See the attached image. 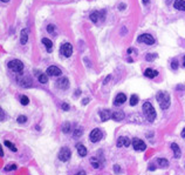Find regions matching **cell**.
<instances>
[{
  "instance_id": "6da1fadb",
  "label": "cell",
  "mask_w": 185,
  "mask_h": 175,
  "mask_svg": "<svg viewBox=\"0 0 185 175\" xmlns=\"http://www.w3.org/2000/svg\"><path fill=\"white\" fill-rule=\"evenodd\" d=\"M157 97V101H158V103H159V106H161L162 109H167L170 107L171 100H170V95H169L167 92L161 91V92L157 93V97Z\"/></svg>"
},
{
  "instance_id": "7a4b0ae2",
  "label": "cell",
  "mask_w": 185,
  "mask_h": 175,
  "mask_svg": "<svg viewBox=\"0 0 185 175\" xmlns=\"http://www.w3.org/2000/svg\"><path fill=\"white\" fill-rule=\"evenodd\" d=\"M143 113H144L145 119L148 120L149 122H153L155 121V119H156V111H155L153 106L149 101L143 103Z\"/></svg>"
},
{
  "instance_id": "3957f363",
  "label": "cell",
  "mask_w": 185,
  "mask_h": 175,
  "mask_svg": "<svg viewBox=\"0 0 185 175\" xmlns=\"http://www.w3.org/2000/svg\"><path fill=\"white\" fill-rule=\"evenodd\" d=\"M7 67H8L11 71L15 72V73H22V69H23V64H22L20 60L13 59V60L8 61Z\"/></svg>"
},
{
  "instance_id": "277c9868",
  "label": "cell",
  "mask_w": 185,
  "mask_h": 175,
  "mask_svg": "<svg viewBox=\"0 0 185 175\" xmlns=\"http://www.w3.org/2000/svg\"><path fill=\"white\" fill-rule=\"evenodd\" d=\"M70 156H72V152H70V149L68 147H62L60 149V152H59V159H60V161L67 162L70 159Z\"/></svg>"
},
{
  "instance_id": "5b68a950",
  "label": "cell",
  "mask_w": 185,
  "mask_h": 175,
  "mask_svg": "<svg viewBox=\"0 0 185 175\" xmlns=\"http://www.w3.org/2000/svg\"><path fill=\"white\" fill-rule=\"evenodd\" d=\"M60 53L66 57V58H69L72 54H73V46L69 44V42H65L61 47H60Z\"/></svg>"
},
{
  "instance_id": "8992f818",
  "label": "cell",
  "mask_w": 185,
  "mask_h": 175,
  "mask_svg": "<svg viewBox=\"0 0 185 175\" xmlns=\"http://www.w3.org/2000/svg\"><path fill=\"white\" fill-rule=\"evenodd\" d=\"M132 147L137 152H143V151L147 149V145L144 143V141H142L138 137H134L132 139Z\"/></svg>"
},
{
  "instance_id": "52a82bcc",
  "label": "cell",
  "mask_w": 185,
  "mask_h": 175,
  "mask_svg": "<svg viewBox=\"0 0 185 175\" xmlns=\"http://www.w3.org/2000/svg\"><path fill=\"white\" fill-rule=\"evenodd\" d=\"M17 81H18V83L20 86H22L25 88H28V87H31L33 85V81L29 77H19L17 79Z\"/></svg>"
},
{
  "instance_id": "ba28073f",
  "label": "cell",
  "mask_w": 185,
  "mask_h": 175,
  "mask_svg": "<svg viewBox=\"0 0 185 175\" xmlns=\"http://www.w3.org/2000/svg\"><path fill=\"white\" fill-rule=\"evenodd\" d=\"M137 41L138 42H144V44H147V45H153L156 41L153 39V37L152 35H150V34H142V35H139L138 38H137Z\"/></svg>"
},
{
  "instance_id": "9c48e42d",
  "label": "cell",
  "mask_w": 185,
  "mask_h": 175,
  "mask_svg": "<svg viewBox=\"0 0 185 175\" xmlns=\"http://www.w3.org/2000/svg\"><path fill=\"white\" fill-rule=\"evenodd\" d=\"M102 135H103V133L98 128H95V129H93L92 132H90L89 139H90L92 142H98L102 139Z\"/></svg>"
},
{
  "instance_id": "30bf717a",
  "label": "cell",
  "mask_w": 185,
  "mask_h": 175,
  "mask_svg": "<svg viewBox=\"0 0 185 175\" xmlns=\"http://www.w3.org/2000/svg\"><path fill=\"white\" fill-rule=\"evenodd\" d=\"M56 86L59 88H61V89H67L69 87V80L66 77H62V78H60L56 81Z\"/></svg>"
},
{
  "instance_id": "8fae6325",
  "label": "cell",
  "mask_w": 185,
  "mask_h": 175,
  "mask_svg": "<svg viewBox=\"0 0 185 175\" xmlns=\"http://www.w3.org/2000/svg\"><path fill=\"white\" fill-rule=\"evenodd\" d=\"M61 73H62L61 69L59 67H56V66H49L47 68V74L51 75V77H60Z\"/></svg>"
},
{
  "instance_id": "7c38bea8",
  "label": "cell",
  "mask_w": 185,
  "mask_h": 175,
  "mask_svg": "<svg viewBox=\"0 0 185 175\" xmlns=\"http://www.w3.org/2000/svg\"><path fill=\"white\" fill-rule=\"evenodd\" d=\"M100 117H101V121L104 122V121H107V120L111 119L112 113H111L110 109H102V111L100 112Z\"/></svg>"
},
{
  "instance_id": "4fadbf2b",
  "label": "cell",
  "mask_w": 185,
  "mask_h": 175,
  "mask_svg": "<svg viewBox=\"0 0 185 175\" xmlns=\"http://www.w3.org/2000/svg\"><path fill=\"white\" fill-rule=\"evenodd\" d=\"M126 100H127L126 94H123V93H118V94L115 97V100H114V105H116V106H118V105H122V103H124V102H126Z\"/></svg>"
},
{
  "instance_id": "5bb4252c",
  "label": "cell",
  "mask_w": 185,
  "mask_h": 175,
  "mask_svg": "<svg viewBox=\"0 0 185 175\" xmlns=\"http://www.w3.org/2000/svg\"><path fill=\"white\" fill-rule=\"evenodd\" d=\"M130 145V140L129 137H126V136H120L118 140H117V147H128Z\"/></svg>"
},
{
  "instance_id": "9a60e30c",
  "label": "cell",
  "mask_w": 185,
  "mask_h": 175,
  "mask_svg": "<svg viewBox=\"0 0 185 175\" xmlns=\"http://www.w3.org/2000/svg\"><path fill=\"white\" fill-rule=\"evenodd\" d=\"M27 40H28V30L23 28L21 31V34H20V42H21V45H25L27 42Z\"/></svg>"
},
{
  "instance_id": "2e32d148",
  "label": "cell",
  "mask_w": 185,
  "mask_h": 175,
  "mask_svg": "<svg viewBox=\"0 0 185 175\" xmlns=\"http://www.w3.org/2000/svg\"><path fill=\"white\" fill-rule=\"evenodd\" d=\"M124 113L122 112V111H116V112H114L112 113V117H111V119H114L115 121H122L123 119H124Z\"/></svg>"
},
{
  "instance_id": "e0dca14e",
  "label": "cell",
  "mask_w": 185,
  "mask_h": 175,
  "mask_svg": "<svg viewBox=\"0 0 185 175\" xmlns=\"http://www.w3.org/2000/svg\"><path fill=\"white\" fill-rule=\"evenodd\" d=\"M173 6L178 11H185V0H175Z\"/></svg>"
},
{
  "instance_id": "ac0fdd59",
  "label": "cell",
  "mask_w": 185,
  "mask_h": 175,
  "mask_svg": "<svg viewBox=\"0 0 185 175\" xmlns=\"http://www.w3.org/2000/svg\"><path fill=\"white\" fill-rule=\"evenodd\" d=\"M76 149H77V153H79V155L80 156L84 157V156L87 155V148H86L83 145H81V143L76 145Z\"/></svg>"
},
{
  "instance_id": "d6986e66",
  "label": "cell",
  "mask_w": 185,
  "mask_h": 175,
  "mask_svg": "<svg viewBox=\"0 0 185 175\" xmlns=\"http://www.w3.org/2000/svg\"><path fill=\"white\" fill-rule=\"evenodd\" d=\"M171 148H172V151H173V156L176 157V159H179L181 157V148L178 147V145L177 143H171Z\"/></svg>"
},
{
  "instance_id": "ffe728a7",
  "label": "cell",
  "mask_w": 185,
  "mask_h": 175,
  "mask_svg": "<svg viewBox=\"0 0 185 175\" xmlns=\"http://www.w3.org/2000/svg\"><path fill=\"white\" fill-rule=\"evenodd\" d=\"M144 75H145L147 78L153 79L155 77H157V75H158V72H157V71H155V69H152V68H148V69H145Z\"/></svg>"
},
{
  "instance_id": "44dd1931",
  "label": "cell",
  "mask_w": 185,
  "mask_h": 175,
  "mask_svg": "<svg viewBox=\"0 0 185 175\" xmlns=\"http://www.w3.org/2000/svg\"><path fill=\"white\" fill-rule=\"evenodd\" d=\"M42 44L46 46L47 52H52V48H53V42H52L51 40L47 39V38H43V39H42Z\"/></svg>"
},
{
  "instance_id": "7402d4cb",
  "label": "cell",
  "mask_w": 185,
  "mask_h": 175,
  "mask_svg": "<svg viewBox=\"0 0 185 175\" xmlns=\"http://www.w3.org/2000/svg\"><path fill=\"white\" fill-rule=\"evenodd\" d=\"M156 162L158 163V166H159L161 168H167V166H169V161H167V159H162V157H159V159L156 160Z\"/></svg>"
},
{
  "instance_id": "603a6c76",
  "label": "cell",
  "mask_w": 185,
  "mask_h": 175,
  "mask_svg": "<svg viewBox=\"0 0 185 175\" xmlns=\"http://www.w3.org/2000/svg\"><path fill=\"white\" fill-rule=\"evenodd\" d=\"M103 12H93L92 14H90V20H92L93 22H98L100 21V16L102 14Z\"/></svg>"
},
{
  "instance_id": "cb8c5ba5",
  "label": "cell",
  "mask_w": 185,
  "mask_h": 175,
  "mask_svg": "<svg viewBox=\"0 0 185 175\" xmlns=\"http://www.w3.org/2000/svg\"><path fill=\"white\" fill-rule=\"evenodd\" d=\"M62 132L65 134H69V132H70V123L69 122H65L62 125Z\"/></svg>"
},
{
  "instance_id": "d4e9b609",
  "label": "cell",
  "mask_w": 185,
  "mask_h": 175,
  "mask_svg": "<svg viewBox=\"0 0 185 175\" xmlns=\"http://www.w3.org/2000/svg\"><path fill=\"white\" fill-rule=\"evenodd\" d=\"M4 145L6 146V147H8L11 151H13V152H17V147L11 142V141H8V140H6V141H4Z\"/></svg>"
},
{
  "instance_id": "484cf974",
  "label": "cell",
  "mask_w": 185,
  "mask_h": 175,
  "mask_svg": "<svg viewBox=\"0 0 185 175\" xmlns=\"http://www.w3.org/2000/svg\"><path fill=\"white\" fill-rule=\"evenodd\" d=\"M17 169V165L15 163H10V165H7L5 168H4V171L5 172H10V171H15Z\"/></svg>"
},
{
  "instance_id": "4316f807",
  "label": "cell",
  "mask_w": 185,
  "mask_h": 175,
  "mask_svg": "<svg viewBox=\"0 0 185 175\" xmlns=\"http://www.w3.org/2000/svg\"><path fill=\"white\" fill-rule=\"evenodd\" d=\"M90 162H92V166L94 167V168H100V167H101L100 161H98V160H96L95 157H92V159H90Z\"/></svg>"
},
{
  "instance_id": "83f0119b",
  "label": "cell",
  "mask_w": 185,
  "mask_h": 175,
  "mask_svg": "<svg viewBox=\"0 0 185 175\" xmlns=\"http://www.w3.org/2000/svg\"><path fill=\"white\" fill-rule=\"evenodd\" d=\"M37 79H39V82L40 83H47V81H48V78H47L46 74H40L37 77Z\"/></svg>"
},
{
  "instance_id": "f1b7e54d",
  "label": "cell",
  "mask_w": 185,
  "mask_h": 175,
  "mask_svg": "<svg viewBox=\"0 0 185 175\" xmlns=\"http://www.w3.org/2000/svg\"><path fill=\"white\" fill-rule=\"evenodd\" d=\"M138 103V97L137 95H131V97H130V105L131 106H136Z\"/></svg>"
},
{
  "instance_id": "f546056e",
  "label": "cell",
  "mask_w": 185,
  "mask_h": 175,
  "mask_svg": "<svg viewBox=\"0 0 185 175\" xmlns=\"http://www.w3.org/2000/svg\"><path fill=\"white\" fill-rule=\"evenodd\" d=\"M20 102H21L23 106H26V105L29 103V99L26 97V95H21V97H20Z\"/></svg>"
},
{
  "instance_id": "4dcf8cb0",
  "label": "cell",
  "mask_w": 185,
  "mask_h": 175,
  "mask_svg": "<svg viewBox=\"0 0 185 175\" xmlns=\"http://www.w3.org/2000/svg\"><path fill=\"white\" fill-rule=\"evenodd\" d=\"M82 133H83L82 128H76L74 131V137H80V136L82 135Z\"/></svg>"
},
{
  "instance_id": "1f68e13d",
  "label": "cell",
  "mask_w": 185,
  "mask_h": 175,
  "mask_svg": "<svg viewBox=\"0 0 185 175\" xmlns=\"http://www.w3.org/2000/svg\"><path fill=\"white\" fill-rule=\"evenodd\" d=\"M18 121L19 123H25L26 121H27V117H25V115H20V117H18Z\"/></svg>"
},
{
  "instance_id": "d6a6232c",
  "label": "cell",
  "mask_w": 185,
  "mask_h": 175,
  "mask_svg": "<svg viewBox=\"0 0 185 175\" xmlns=\"http://www.w3.org/2000/svg\"><path fill=\"white\" fill-rule=\"evenodd\" d=\"M171 67H172V69H177V68H178V61H177V60H172Z\"/></svg>"
},
{
  "instance_id": "836d02e7",
  "label": "cell",
  "mask_w": 185,
  "mask_h": 175,
  "mask_svg": "<svg viewBox=\"0 0 185 175\" xmlns=\"http://www.w3.org/2000/svg\"><path fill=\"white\" fill-rule=\"evenodd\" d=\"M157 58V54H148L147 55V60L148 61H153V59Z\"/></svg>"
},
{
  "instance_id": "e575fe53",
  "label": "cell",
  "mask_w": 185,
  "mask_h": 175,
  "mask_svg": "<svg viewBox=\"0 0 185 175\" xmlns=\"http://www.w3.org/2000/svg\"><path fill=\"white\" fill-rule=\"evenodd\" d=\"M47 32L48 33H54V25H48L47 26Z\"/></svg>"
},
{
  "instance_id": "d590c367",
  "label": "cell",
  "mask_w": 185,
  "mask_h": 175,
  "mask_svg": "<svg viewBox=\"0 0 185 175\" xmlns=\"http://www.w3.org/2000/svg\"><path fill=\"white\" fill-rule=\"evenodd\" d=\"M61 106H62V109H63V111H69V105H68V103H65V102H63Z\"/></svg>"
},
{
  "instance_id": "8d00e7d4",
  "label": "cell",
  "mask_w": 185,
  "mask_h": 175,
  "mask_svg": "<svg viewBox=\"0 0 185 175\" xmlns=\"http://www.w3.org/2000/svg\"><path fill=\"white\" fill-rule=\"evenodd\" d=\"M114 171H115V172H117V173H118V172H120V171H121V169H120V166H117V165H115V166H114Z\"/></svg>"
},
{
  "instance_id": "74e56055",
  "label": "cell",
  "mask_w": 185,
  "mask_h": 175,
  "mask_svg": "<svg viewBox=\"0 0 185 175\" xmlns=\"http://www.w3.org/2000/svg\"><path fill=\"white\" fill-rule=\"evenodd\" d=\"M0 112H1V121H4L5 120V113H4L2 109H0Z\"/></svg>"
},
{
  "instance_id": "f35d334b",
  "label": "cell",
  "mask_w": 185,
  "mask_h": 175,
  "mask_svg": "<svg viewBox=\"0 0 185 175\" xmlns=\"http://www.w3.org/2000/svg\"><path fill=\"white\" fill-rule=\"evenodd\" d=\"M76 175H86V172L84 171H80L79 173H76Z\"/></svg>"
},
{
  "instance_id": "ab89813d",
  "label": "cell",
  "mask_w": 185,
  "mask_h": 175,
  "mask_svg": "<svg viewBox=\"0 0 185 175\" xmlns=\"http://www.w3.org/2000/svg\"><path fill=\"white\" fill-rule=\"evenodd\" d=\"M80 94H81V91H80V89H77V91L75 92L74 97H77V95H80Z\"/></svg>"
},
{
  "instance_id": "60d3db41",
  "label": "cell",
  "mask_w": 185,
  "mask_h": 175,
  "mask_svg": "<svg viewBox=\"0 0 185 175\" xmlns=\"http://www.w3.org/2000/svg\"><path fill=\"white\" fill-rule=\"evenodd\" d=\"M89 102V99H84L83 101H82V105H86V103H88Z\"/></svg>"
},
{
  "instance_id": "b9f144b4",
  "label": "cell",
  "mask_w": 185,
  "mask_h": 175,
  "mask_svg": "<svg viewBox=\"0 0 185 175\" xmlns=\"http://www.w3.org/2000/svg\"><path fill=\"white\" fill-rule=\"evenodd\" d=\"M109 79H110V75H108V77H107V78H106V80H104V81H103V83H104V85H106V83H107V82H108V81H109Z\"/></svg>"
},
{
  "instance_id": "7bdbcfd3",
  "label": "cell",
  "mask_w": 185,
  "mask_h": 175,
  "mask_svg": "<svg viewBox=\"0 0 185 175\" xmlns=\"http://www.w3.org/2000/svg\"><path fill=\"white\" fill-rule=\"evenodd\" d=\"M149 169H150V171H155V169H156V166H152V165H151V166L149 167Z\"/></svg>"
},
{
  "instance_id": "ee69618b",
  "label": "cell",
  "mask_w": 185,
  "mask_h": 175,
  "mask_svg": "<svg viewBox=\"0 0 185 175\" xmlns=\"http://www.w3.org/2000/svg\"><path fill=\"white\" fill-rule=\"evenodd\" d=\"M142 1H143L144 5H149V2H150V0H142Z\"/></svg>"
},
{
  "instance_id": "f6af8a7d",
  "label": "cell",
  "mask_w": 185,
  "mask_h": 175,
  "mask_svg": "<svg viewBox=\"0 0 185 175\" xmlns=\"http://www.w3.org/2000/svg\"><path fill=\"white\" fill-rule=\"evenodd\" d=\"M182 136H183V137H185V128L183 129V131H182Z\"/></svg>"
},
{
  "instance_id": "bcb514c9",
  "label": "cell",
  "mask_w": 185,
  "mask_h": 175,
  "mask_svg": "<svg viewBox=\"0 0 185 175\" xmlns=\"http://www.w3.org/2000/svg\"><path fill=\"white\" fill-rule=\"evenodd\" d=\"M132 51H134V49H132V48H129V49H128V54H130V53H131V52H132Z\"/></svg>"
},
{
  "instance_id": "7dc6e473",
  "label": "cell",
  "mask_w": 185,
  "mask_h": 175,
  "mask_svg": "<svg viewBox=\"0 0 185 175\" xmlns=\"http://www.w3.org/2000/svg\"><path fill=\"white\" fill-rule=\"evenodd\" d=\"M10 0H1V2H8Z\"/></svg>"
},
{
  "instance_id": "c3c4849f",
  "label": "cell",
  "mask_w": 185,
  "mask_h": 175,
  "mask_svg": "<svg viewBox=\"0 0 185 175\" xmlns=\"http://www.w3.org/2000/svg\"><path fill=\"white\" fill-rule=\"evenodd\" d=\"M183 66L185 67V57H184V60H183Z\"/></svg>"
}]
</instances>
